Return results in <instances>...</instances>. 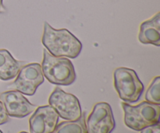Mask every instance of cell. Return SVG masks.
<instances>
[{
	"label": "cell",
	"mask_w": 160,
	"mask_h": 133,
	"mask_svg": "<svg viewBox=\"0 0 160 133\" xmlns=\"http://www.w3.org/2000/svg\"><path fill=\"white\" fill-rule=\"evenodd\" d=\"M145 100L152 104H160V77L156 76L152 79L145 93Z\"/></svg>",
	"instance_id": "4fadbf2b"
},
{
	"label": "cell",
	"mask_w": 160,
	"mask_h": 133,
	"mask_svg": "<svg viewBox=\"0 0 160 133\" xmlns=\"http://www.w3.org/2000/svg\"><path fill=\"white\" fill-rule=\"evenodd\" d=\"M0 133H2V131H1V130H0Z\"/></svg>",
	"instance_id": "ac0fdd59"
},
{
	"label": "cell",
	"mask_w": 160,
	"mask_h": 133,
	"mask_svg": "<svg viewBox=\"0 0 160 133\" xmlns=\"http://www.w3.org/2000/svg\"><path fill=\"white\" fill-rule=\"evenodd\" d=\"M23 62L17 61L9 51L0 49V79L7 81L17 76Z\"/></svg>",
	"instance_id": "8fae6325"
},
{
	"label": "cell",
	"mask_w": 160,
	"mask_h": 133,
	"mask_svg": "<svg viewBox=\"0 0 160 133\" xmlns=\"http://www.w3.org/2000/svg\"><path fill=\"white\" fill-rule=\"evenodd\" d=\"M59 121V115L51 106L38 107L29 119L31 133H52Z\"/></svg>",
	"instance_id": "9c48e42d"
},
{
	"label": "cell",
	"mask_w": 160,
	"mask_h": 133,
	"mask_svg": "<svg viewBox=\"0 0 160 133\" xmlns=\"http://www.w3.org/2000/svg\"><path fill=\"white\" fill-rule=\"evenodd\" d=\"M114 86L119 97L128 103H135L144 91V85L135 71L120 67L114 71Z\"/></svg>",
	"instance_id": "277c9868"
},
{
	"label": "cell",
	"mask_w": 160,
	"mask_h": 133,
	"mask_svg": "<svg viewBox=\"0 0 160 133\" xmlns=\"http://www.w3.org/2000/svg\"><path fill=\"white\" fill-rule=\"evenodd\" d=\"M9 121V117L7 115L6 108L3 105L2 102L0 101V126L7 123Z\"/></svg>",
	"instance_id": "5bb4252c"
},
{
	"label": "cell",
	"mask_w": 160,
	"mask_h": 133,
	"mask_svg": "<svg viewBox=\"0 0 160 133\" xmlns=\"http://www.w3.org/2000/svg\"><path fill=\"white\" fill-rule=\"evenodd\" d=\"M138 40L144 45L160 46V13L158 12L150 20L140 26Z\"/></svg>",
	"instance_id": "30bf717a"
},
{
	"label": "cell",
	"mask_w": 160,
	"mask_h": 133,
	"mask_svg": "<svg viewBox=\"0 0 160 133\" xmlns=\"http://www.w3.org/2000/svg\"><path fill=\"white\" fill-rule=\"evenodd\" d=\"M48 104L59 117L67 121H75L82 115L79 100L71 93L56 87L48 98Z\"/></svg>",
	"instance_id": "5b68a950"
},
{
	"label": "cell",
	"mask_w": 160,
	"mask_h": 133,
	"mask_svg": "<svg viewBox=\"0 0 160 133\" xmlns=\"http://www.w3.org/2000/svg\"><path fill=\"white\" fill-rule=\"evenodd\" d=\"M88 133H111L116 127L111 106L108 103H98L94 106L87 120Z\"/></svg>",
	"instance_id": "52a82bcc"
},
{
	"label": "cell",
	"mask_w": 160,
	"mask_h": 133,
	"mask_svg": "<svg viewBox=\"0 0 160 133\" xmlns=\"http://www.w3.org/2000/svg\"><path fill=\"white\" fill-rule=\"evenodd\" d=\"M43 83L44 75L40 64L30 63L20 68L12 86L23 94L33 96L38 87Z\"/></svg>",
	"instance_id": "8992f818"
},
{
	"label": "cell",
	"mask_w": 160,
	"mask_h": 133,
	"mask_svg": "<svg viewBox=\"0 0 160 133\" xmlns=\"http://www.w3.org/2000/svg\"><path fill=\"white\" fill-rule=\"evenodd\" d=\"M0 100L6 108L7 115L10 117L23 118L35 110V105L17 90H10L2 93Z\"/></svg>",
	"instance_id": "ba28073f"
},
{
	"label": "cell",
	"mask_w": 160,
	"mask_h": 133,
	"mask_svg": "<svg viewBox=\"0 0 160 133\" xmlns=\"http://www.w3.org/2000/svg\"><path fill=\"white\" fill-rule=\"evenodd\" d=\"M52 133H88L85 115L82 114L75 121H62L57 125Z\"/></svg>",
	"instance_id": "7c38bea8"
},
{
	"label": "cell",
	"mask_w": 160,
	"mask_h": 133,
	"mask_svg": "<svg viewBox=\"0 0 160 133\" xmlns=\"http://www.w3.org/2000/svg\"><path fill=\"white\" fill-rule=\"evenodd\" d=\"M42 45L56 57L76 59L81 53V41L67 29H54L47 22L44 23Z\"/></svg>",
	"instance_id": "6da1fadb"
},
{
	"label": "cell",
	"mask_w": 160,
	"mask_h": 133,
	"mask_svg": "<svg viewBox=\"0 0 160 133\" xmlns=\"http://www.w3.org/2000/svg\"><path fill=\"white\" fill-rule=\"evenodd\" d=\"M20 133H28V132H20Z\"/></svg>",
	"instance_id": "e0dca14e"
},
{
	"label": "cell",
	"mask_w": 160,
	"mask_h": 133,
	"mask_svg": "<svg viewBox=\"0 0 160 133\" xmlns=\"http://www.w3.org/2000/svg\"><path fill=\"white\" fill-rule=\"evenodd\" d=\"M6 12V8L3 5V0H0V13H3Z\"/></svg>",
	"instance_id": "2e32d148"
},
{
	"label": "cell",
	"mask_w": 160,
	"mask_h": 133,
	"mask_svg": "<svg viewBox=\"0 0 160 133\" xmlns=\"http://www.w3.org/2000/svg\"><path fill=\"white\" fill-rule=\"evenodd\" d=\"M124 112V123L128 128L135 131L159 123L160 105L143 101L136 106L122 103Z\"/></svg>",
	"instance_id": "3957f363"
},
{
	"label": "cell",
	"mask_w": 160,
	"mask_h": 133,
	"mask_svg": "<svg viewBox=\"0 0 160 133\" xmlns=\"http://www.w3.org/2000/svg\"><path fill=\"white\" fill-rule=\"evenodd\" d=\"M141 133H160L159 123L148 126L141 130Z\"/></svg>",
	"instance_id": "9a60e30c"
},
{
	"label": "cell",
	"mask_w": 160,
	"mask_h": 133,
	"mask_svg": "<svg viewBox=\"0 0 160 133\" xmlns=\"http://www.w3.org/2000/svg\"><path fill=\"white\" fill-rule=\"evenodd\" d=\"M42 69L44 76L51 83L68 86L76 79L74 67L66 57H56L46 49L43 51Z\"/></svg>",
	"instance_id": "7a4b0ae2"
}]
</instances>
